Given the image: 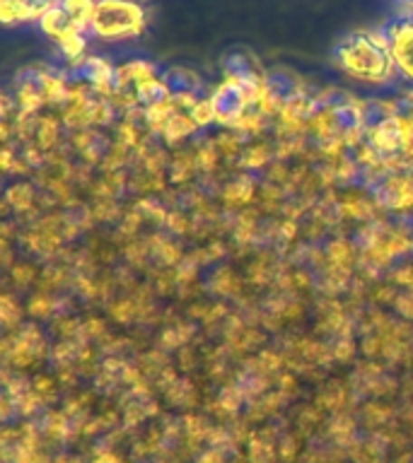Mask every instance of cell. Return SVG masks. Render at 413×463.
Masks as SVG:
<instances>
[{"label": "cell", "instance_id": "obj_6", "mask_svg": "<svg viewBox=\"0 0 413 463\" xmlns=\"http://www.w3.org/2000/svg\"><path fill=\"white\" fill-rule=\"evenodd\" d=\"M223 71L227 75V80H235V82H242V85L256 87V90H264V75H261L259 65L254 63V58L245 56V53H230V56L223 61Z\"/></svg>", "mask_w": 413, "mask_h": 463}, {"label": "cell", "instance_id": "obj_3", "mask_svg": "<svg viewBox=\"0 0 413 463\" xmlns=\"http://www.w3.org/2000/svg\"><path fill=\"white\" fill-rule=\"evenodd\" d=\"M377 32L389 42L394 71L413 82V10H404Z\"/></svg>", "mask_w": 413, "mask_h": 463}, {"label": "cell", "instance_id": "obj_8", "mask_svg": "<svg viewBox=\"0 0 413 463\" xmlns=\"http://www.w3.org/2000/svg\"><path fill=\"white\" fill-rule=\"evenodd\" d=\"M39 24H42L43 34L53 36L58 43L72 34H82V32L72 24L71 17L63 13V7L58 5V3H51L49 10L39 17Z\"/></svg>", "mask_w": 413, "mask_h": 463}, {"label": "cell", "instance_id": "obj_5", "mask_svg": "<svg viewBox=\"0 0 413 463\" xmlns=\"http://www.w3.org/2000/svg\"><path fill=\"white\" fill-rule=\"evenodd\" d=\"M408 130H406L404 121H401V116H389V118H384L375 126V128H370V143L375 147L377 152H397L401 147H406V140H408Z\"/></svg>", "mask_w": 413, "mask_h": 463}, {"label": "cell", "instance_id": "obj_10", "mask_svg": "<svg viewBox=\"0 0 413 463\" xmlns=\"http://www.w3.org/2000/svg\"><path fill=\"white\" fill-rule=\"evenodd\" d=\"M136 101L145 104L148 109H158L167 107V104L172 101V94H169V90H167V85L162 80L150 78L136 87Z\"/></svg>", "mask_w": 413, "mask_h": 463}, {"label": "cell", "instance_id": "obj_1", "mask_svg": "<svg viewBox=\"0 0 413 463\" xmlns=\"http://www.w3.org/2000/svg\"><path fill=\"white\" fill-rule=\"evenodd\" d=\"M333 61L341 71L368 82H384L394 71L389 42L379 32H353L333 46Z\"/></svg>", "mask_w": 413, "mask_h": 463}, {"label": "cell", "instance_id": "obj_11", "mask_svg": "<svg viewBox=\"0 0 413 463\" xmlns=\"http://www.w3.org/2000/svg\"><path fill=\"white\" fill-rule=\"evenodd\" d=\"M58 5L63 7V13L71 17V22L80 29V32L90 29L97 0H58Z\"/></svg>", "mask_w": 413, "mask_h": 463}, {"label": "cell", "instance_id": "obj_12", "mask_svg": "<svg viewBox=\"0 0 413 463\" xmlns=\"http://www.w3.org/2000/svg\"><path fill=\"white\" fill-rule=\"evenodd\" d=\"M61 51L65 53V58L78 61V58H82V51H85V36L82 34L68 36V39H63V42H61Z\"/></svg>", "mask_w": 413, "mask_h": 463}, {"label": "cell", "instance_id": "obj_9", "mask_svg": "<svg viewBox=\"0 0 413 463\" xmlns=\"http://www.w3.org/2000/svg\"><path fill=\"white\" fill-rule=\"evenodd\" d=\"M264 97H268L271 101H295L300 97V87H297V80L290 75V72L275 71L271 75H266L264 80Z\"/></svg>", "mask_w": 413, "mask_h": 463}, {"label": "cell", "instance_id": "obj_7", "mask_svg": "<svg viewBox=\"0 0 413 463\" xmlns=\"http://www.w3.org/2000/svg\"><path fill=\"white\" fill-rule=\"evenodd\" d=\"M51 7L49 0H3L0 3V13H3V22L13 24V22H24L42 17Z\"/></svg>", "mask_w": 413, "mask_h": 463}, {"label": "cell", "instance_id": "obj_4", "mask_svg": "<svg viewBox=\"0 0 413 463\" xmlns=\"http://www.w3.org/2000/svg\"><path fill=\"white\" fill-rule=\"evenodd\" d=\"M259 97H264V90L242 85V82H235V80H225L223 85L210 94V104H213L217 121L235 123L245 116L246 109L252 107Z\"/></svg>", "mask_w": 413, "mask_h": 463}, {"label": "cell", "instance_id": "obj_2", "mask_svg": "<svg viewBox=\"0 0 413 463\" xmlns=\"http://www.w3.org/2000/svg\"><path fill=\"white\" fill-rule=\"evenodd\" d=\"M145 22V7L136 0H97L92 14V29L94 36L116 42V39H130L143 32Z\"/></svg>", "mask_w": 413, "mask_h": 463}, {"label": "cell", "instance_id": "obj_13", "mask_svg": "<svg viewBox=\"0 0 413 463\" xmlns=\"http://www.w3.org/2000/svg\"><path fill=\"white\" fill-rule=\"evenodd\" d=\"M399 3H401V5H404L406 10H413V0H399Z\"/></svg>", "mask_w": 413, "mask_h": 463}]
</instances>
